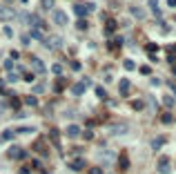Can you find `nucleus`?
I'll return each mask as SVG.
<instances>
[{"mask_svg":"<svg viewBox=\"0 0 176 174\" xmlns=\"http://www.w3.org/2000/svg\"><path fill=\"white\" fill-rule=\"evenodd\" d=\"M150 72H152V67H141V74H145V76H147Z\"/></svg>","mask_w":176,"mask_h":174,"instance_id":"40","label":"nucleus"},{"mask_svg":"<svg viewBox=\"0 0 176 174\" xmlns=\"http://www.w3.org/2000/svg\"><path fill=\"white\" fill-rule=\"evenodd\" d=\"M25 103H27V105H31V107H34V105H38L36 96H25Z\"/></svg>","mask_w":176,"mask_h":174,"instance_id":"26","label":"nucleus"},{"mask_svg":"<svg viewBox=\"0 0 176 174\" xmlns=\"http://www.w3.org/2000/svg\"><path fill=\"white\" fill-rule=\"evenodd\" d=\"M89 174H103V170H100V168H91Z\"/></svg>","mask_w":176,"mask_h":174,"instance_id":"38","label":"nucleus"},{"mask_svg":"<svg viewBox=\"0 0 176 174\" xmlns=\"http://www.w3.org/2000/svg\"><path fill=\"white\" fill-rule=\"evenodd\" d=\"M45 92V85H34V94H42Z\"/></svg>","mask_w":176,"mask_h":174,"instance_id":"34","label":"nucleus"},{"mask_svg":"<svg viewBox=\"0 0 176 174\" xmlns=\"http://www.w3.org/2000/svg\"><path fill=\"white\" fill-rule=\"evenodd\" d=\"M94 9H96V5H94V2H87V5H85V2H76V5H74V14L82 18L87 11H94Z\"/></svg>","mask_w":176,"mask_h":174,"instance_id":"2","label":"nucleus"},{"mask_svg":"<svg viewBox=\"0 0 176 174\" xmlns=\"http://www.w3.org/2000/svg\"><path fill=\"white\" fill-rule=\"evenodd\" d=\"M62 89H65V83L62 81H58L56 85H54V92H62Z\"/></svg>","mask_w":176,"mask_h":174,"instance_id":"33","label":"nucleus"},{"mask_svg":"<svg viewBox=\"0 0 176 174\" xmlns=\"http://www.w3.org/2000/svg\"><path fill=\"white\" fill-rule=\"evenodd\" d=\"M163 103L167 105V107H174V98L172 96H163Z\"/></svg>","mask_w":176,"mask_h":174,"instance_id":"30","label":"nucleus"},{"mask_svg":"<svg viewBox=\"0 0 176 174\" xmlns=\"http://www.w3.org/2000/svg\"><path fill=\"white\" fill-rule=\"evenodd\" d=\"M156 170H158V174H170V170H172L170 156H158V161H156Z\"/></svg>","mask_w":176,"mask_h":174,"instance_id":"3","label":"nucleus"},{"mask_svg":"<svg viewBox=\"0 0 176 174\" xmlns=\"http://www.w3.org/2000/svg\"><path fill=\"white\" fill-rule=\"evenodd\" d=\"M7 156H9V159H22V156H25V150L20 147V145H11L9 152H7Z\"/></svg>","mask_w":176,"mask_h":174,"instance_id":"7","label":"nucleus"},{"mask_svg":"<svg viewBox=\"0 0 176 174\" xmlns=\"http://www.w3.org/2000/svg\"><path fill=\"white\" fill-rule=\"evenodd\" d=\"M14 134H16L14 130H5V132H2V136H0V139H2V141H11V139H14Z\"/></svg>","mask_w":176,"mask_h":174,"instance_id":"21","label":"nucleus"},{"mask_svg":"<svg viewBox=\"0 0 176 174\" xmlns=\"http://www.w3.org/2000/svg\"><path fill=\"white\" fill-rule=\"evenodd\" d=\"M20 2H27V0H20Z\"/></svg>","mask_w":176,"mask_h":174,"instance_id":"45","label":"nucleus"},{"mask_svg":"<svg viewBox=\"0 0 176 174\" xmlns=\"http://www.w3.org/2000/svg\"><path fill=\"white\" fill-rule=\"evenodd\" d=\"M87 87H89V78L76 83V85L71 87V94H74V96H80V94H85V92H87Z\"/></svg>","mask_w":176,"mask_h":174,"instance_id":"5","label":"nucleus"},{"mask_svg":"<svg viewBox=\"0 0 176 174\" xmlns=\"http://www.w3.org/2000/svg\"><path fill=\"white\" fill-rule=\"evenodd\" d=\"M118 168H120V170H127V168H129V159H127V156H120V159H118Z\"/></svg>","mask_w":176,"mask_h":174,"instance_id":"20","label":"nucleus"},{"mask_svg":"<svg viewBox=\"0 0 176 174\" xmlns=\"http://www.w3.org/2000/svg\"><path fill=\"white\" fill-rule=\"evenodd\" d=\"M145 52L147 54H156V52H158V45H156V43H147L145 45Z\"/></svg>","mask_w":176,"mask_h":174,"instance_id":"17","label":"nucleus"},{"mask_svg":"<svg viewBox=\"0 0 176 174\" xmlns=\"http://www.w3.org/2000/svg\"><path fill=\"white\" fill-rule=\"evenodd\" d=\"M42 7L45 9H51L54 7V0H42Z\"/></svg>","mask_w":176,"mask_h":174,"instance_id":"35","label":"nucleus"},{"mask_svg":"<svg viewBox=\"0 0 176 174\" xmlns=\"http://www.w3.org/2000/svg\"><path fill=\"white\" fill-rule=\"evenodd\" d=\"M161 121H163V123H172V114H170V112H165V114L161 116Z\"/></svg>","mask_w":176,"mask_h":174,"instance_id":"32","label":"nucleus"},{"mask_svg":"<svg viewBox=\"0 0 176 174\" xmlns=\"http://www.w3.org/2000/svg\"><path fill=\"white\" fill-rule=\"evenodd\" d=\"M16 14H14V9H9V7H5V5H0V18H14Z\"/></svg>","mask_w":176,"mask_h":174,"instance_id":"11","label":"nucleus"},{"mask_svg":"<svg viewBox=\"0 0 176 174\" xmlns=\"http://www.w3.org/2000/svg\"><path fill=\"white\" fill-rule=\"evenodd\" d=\"M132 107H134V110H136V112H141V110H143V107H145V105H143V101H138V98H136V101H134V103H132Z\"/></svg>","mask_w":176,"mask_h":174,"instance_id":"27","label":"nucleus"},{"mask_svg":"<svg viewBox=\"0 0 176 174\" xmlns=\"http://www.w3.org/2000/svg\"><path fill=\"white\" fill-rule=\"evenodd\" d=\"M16 132H18V134H31V132H34V127H18Z\"/></svg>","mask_w":176,"mask_h":174,"instance_id":"31","label":"nucleus"},{"mask_svg":"<svg viewBox=\"0 0 176 174\" xmlns=\"http://www.w3.org/2000/svg\"><path fill=\"white\" fill-rule=\"evenodd\" d=\"M5 69L11 72V69H14V63H11V60H5Z\"/></svg>","mask_w":176,"mask_h":174,"instance_id":"36","label":"nucleus"},{"mask_svg":"<svg viewBox=\"0 0 176 174\" xmlns=\"http://www.w3.org/2000/svg\"><path fill=\"white\" fill-rule=\"evenodd\" d=\"M18 174H29V168H20V172Z\"/></svg>","mask_w":176,"mask_h":174,"instance_id":"43","label":"nucleus"},{"mask_svg":"<svg viewBox=\"0 0 176 174\" xmlns=\"http://www.w3.org/2000/svg\"><path fill=\"white\" fill-rule=\"evenodd\" d=\"M120 45H123V38H120V36H118V38H114V40H112V43H109L107 47H109V49H112V52H114V49H116V47H120Z\"/></svg>","mask_w":176,"mask_h":174,"instance_id":"19","label":"nucleus"},{"mask_svg":"<svg viewBox=\"0 0 176 174\" xmlns=\"http://www.w3.org/2000/svg\"><path fill=\"white\" fill-rule=\"evenodd\" d=\"M114 161V152H109V150H105L103 154H100V163L103 165H109V163Z\"/></svg>","mask_w":176,"mask_h":174,"instance_id":"8","label":"nucleus"},{"mask_svg":"<svg viewBox=\"0 0 176 174\" xmlns=\"http://www.w3.org/2000/svg\"><path fill=\"white\" fill-rule=\"evenodd\" d=\"M34 150H36V152H42V154L47 152V150H45V143H42V141H36V143H34Z\"/></svg>","mask_w":176,"mask_h":174,"instance_id":"22","label":"nucleus"},{"mask_svg":"<svg viewBox=\"0 0 176 174\" xmlns=\"http://www.w3.org/2000/svg\"><path fill=\"white\" fill-rule=\"evenodd\" d=\"M5 36H7V38H11V36H14V31H11L9 27H5Z\"/></svg>","mask_w":176,"mask_h":174,"instance_id":"41","label":"nucleus"},{"mask_svg":"<svg viewBox=\"0 0 176 174\" xmlns=\"http://www.w3.org/2000/svg\"><path fill=\"white\" fill-rule=\"evenodd\" d=\"M51 72L56 74V76H60V74H62V65H60V63H56V65H51Z\"/></svg>","mask_w":176,"mask_h":174,"instance_id":"24","label":"nucleus"},{"mask_svg":"<svg viewBox=\"0 0 176 174\" xmlns=\"http://www.w3.org/2000/svg\"><path fill=\"white\" fill-rule=\"evenodd\" d=\"M9 105H11V107H18V105H20V101H18V98H11V103H9Z\"/></svg>","mask_w":176,"mask_h":174,"instance_id":"42","label":"nucleus"},{"mask_svg":"<svg viewBox=\"0 0 176 174\" xmlns=\"http://www.w3.org/2000/svg\"><path fill=\"white\" fill-rule=\"evenodd\" d=\"M51 18H54V23H56V25H60V27H65V25H67V14H65V11H60V9H56V11L51 14Z\"/></svg>","mask_w":176,"mask_h":174,"instance_id":"6","label":"nucleus"},{"mask_svg":"<svg viewBox=\"0 0 176 174\" xmlns=\"http://www.w3.org/2000/svg\"><path fill=\"white\" fill-rule=\"evenodd\" d=\"M80 130H78V125H69L67 127V136H78Z\"/></svg>","mask_w":176,"mask_h":174,"instance_id":"18","label":"nucleus"},{"mask_svg":"<svg viewBox=\"0 0 176 174\" xmlns=\"http://www.w3.org/2000/svg\"><path fill=\"white\" fill-rule=\"evenodd\" d=\"M45 45H47V49H60L62 38L60 36H49V38H45Z\"/></svg>","mask_w":176,"mask_h":174,"instance_id":"4","label":"nucleus"},{"mask_svg":"<svg viewBox=\"0 0 176 174\" xmlns=\"http://www.w3.org/2000/svg\"><path fill=\"white\" fill-rule=\"evenodd\" d=\"M31 65H34V69L38 72V74H42V72H45V65H42V60H38L36 56L31 58Z\"/></svg>","mask_w":176,"mask_h":174,"instance_id":"14","label":"nucleus"},{"mask_svg":"<svg viewBox=\"0 0 176 174\" xmlns=\"http://www.w3.org/2000/svg\"><path fill=\"white\" fill-rule=\"evenodd\" d=\"M172 69H174V74H176V67H172Z\"/></svg>","mask_w":176,"mask_h":174,"instance_id":"44","label":"nucleus"},{"mask_svg":"<svg viewBox=\"0 0 176 174\" xmlns=\"http://www.w3.org/2000/svg\"><path fill=\"white\" fill-rule=\"evenodd\" d=\"M71 69H76V72H78V69H80V63H78V60H74V63H71Z\"/></svg>","mask_w":176,"mask_h":174,"instance_id":"39","label":"nucleus"},{"mask_svg":"<svg viewBox=\"0 0 176 174\" xmlns=\"http://www.w3.org/2000/svg\"><path fill=\"white\" fill-rule=\"evenodd\" d=\"M76 27H78V29H87V20H78Z\"/></svg>","mask_w":176,"mask_h":174,"instance_id":"37","label":"nucleus"},{"mask_svg":"<svg viewBox=\"0 0 176 174\" xmlns=\"http://www.w3.org/2000/svg\"><path fill=\"white\" fill-rule=\"evenodd\" d=\"M163 145H165V139H163V136H156V139L152 141V150H161Z\"/></svg>","mask_w":176,"mask_h":174,"instance_id":"15","label":"nucleus"},{"mask_svg":"<svg viewBox=\"0 0 176 174\" xmlns=\"http://www.w3.org/2000/svg\"><path fill=\"white\" fill-rule=\"evenodd\" d=\"M96 96H98V98H105V96H107L105 87H96Z\"/></svg>","mask_w":176,"mask_h":174,"instance_id":"29","label":"nucleus"},{"mask_svg":"<svg viewBox=\"0 0 176 174\" xmlns=\"http://www.w3.org/2000/svg\"><path fill=\"white\" fill-rule=\"evenodd\" d=\"M132 16L134 18H143V9L141 7H132Z\"/></svg>","mask_w":176,"mask_h":174,"instance_id":"23","label":"nucleus"},{"mask_svg":"<svg viewBox=\"0 0 176 174\" xmlns=\"http://www.w3.org/2000/svg\"><path fill=\"white\" fill-rule=\"evenodd\" d=\"M20 20L27 23V25H31L34 29H42V20H40V18L36 16V14H22V16H20Z\"/></svg>","mask_w":176,"mask_h":174,"instance_id":"1","label":"nucleus"},{"mask_svg":"<svg viewBox=\"0 0 176 174\" xmlns=\"http://www.w3.org/2000/svg\"><path fill=\"white\" fill-rule=\"evenodd\" d=\"M31 38H36V40H45L42 34H40V29H31Z\"/></svg>","mask_w":176,"mask_h":174,"instance_id":"25","label":"nucleus"},{"mask_svg":"<svg viewBox=\"0 0 176 174\" xmlns=\"http://www.w3.org/2000/svg\"><path fill=\"white\" fill-rule=\"evenodd\" d=\"M69 168H71V170H82V168H85V159H74V161L69 163Z\"/></svg>","mask_w":176,"mask_h":174,"instance_id":"13","label":"nucleus"},{"mask_svg":"<svg viewBox=\"0 0 176 174\" xmlns=\"http://www.w3.org/2000/svg\"><path fill=\"white\" fill-rule=\"evenodd\" d=\"M150 7H152V11L156 18H161V9H158V0H150Z\"/></svg>","mask_w":176,"mask_h":174,"instance_id":"16","label":"nucleus"},{"mask_svg":"<svg viewBox=\"0 0 176 174\" xmlns=\"http://www.w3.org/2000/svg\"><path fill=\"white\" fill-rule=\"evenodd\" d=\"M109 132H112V134H125V132H127V125H125V123H120V125H109Z\"/></svg>","mask_w":176,"mask_h":174,"instance_id":"9","label":"nucleus"},{"mask_svg":"<svg viewBox=\"0 0 176 174\" xmlns=\"http://www.w3.org/2000/svg\"><path fill=\"white\" fill-rule=\"evenodd\" d=\"M118 89H120V94H123V96H127V94H129V81L123 78V81L118 83Z\"/></svg>","mask_w":176,"mask_h":174,"instance_id":"12","label":"nucleus"},{"mask_svg":"<svg viewBox=\"0 0 176 174\" xmlns=\"http://www.w3.org/2000/svg\"><path fill=\"white\" fill-rule=\"evenodd\" d=\"M123 67H125V69H136L134 60H129V58H127V60H123Z\"/></svg>","mask_w":176,"mask_h":174,"instance_id":"28","label":"nucleus"},{"mask_svg":"<svg viewBox=\"0 0 176 174\" xmlns=\"http://www.w3.org/2000/svg\"><path fill=\"white\" fill-rule=\"evenodd\" d=\"M116 31V20H112V18H109V20L105 23V36H112Z\"/></svg>","mask_w":176,"mask_h":174,"instance_id":"10","label":"nucleus"}]
</instances>
